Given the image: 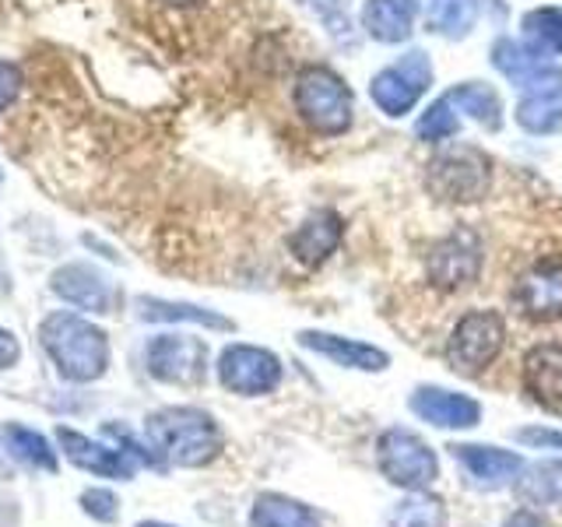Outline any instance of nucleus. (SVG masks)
Returning a JSON list of instances; mask_svg holds the SVG:
<instances>
[{
  "label": "nucleus",
  "mask_w": 562,
  "mask_h": 527,
  "mask_svg": "<svg viewBox=\"0 0 562 527\" xmlns=\"http://www.w3.org/2000/svg\"><path fill=\"white\" fill-rule=\"evenodd\" d=\"M145 436L158 461L172 468H204L225 450V436L215 415L193 408V404H172V408L151 412L145 422Z\"/></svg>",
  "instance_id": "obj_1"
},
{
  "label": "nucleus",
  "mask_w": 562,
  "mask_h": 527,
  "mask_svg": "<svg viewBox=\"0 0 562 527\" xmlns=\"http://www.w3.org/2000/svg\"><path fill=\"white\" fill-rule=\"evenodd\" d=\"M40 345L70 383H95L110 373V334L78 313H49L40 324Z\"/></svg>",
  "instance_id": "obj_2"
},
{
  "label": "nucleus",
  "mask_w": 562,
  "mask_h": 527,
  "mask_svg": "<svg viewBox=\"0 0 562 527\" xmlns=\"http://www.w3.org/2000/svg\"><path fill=\"white\" fill-rule=\"evenodd\" d=\"M376 468L391 485L404 492L429 489L439 479V457L415 429L391 426L376 439Z\"/></svg>",
  "instance_id": "obj_3"
},
{
  "label": "nucleus",
  "mask_w": 562,
  "mask_h": 527,
  "mask_svg": "<svg viewBox=\"0 0 562 527\" xmlns=\"http://www.w3.org/2000/svg\"><path fill=\"white\" fill-rule=\"evenodd\" d=\"M295 110L316 134H345L351 123V92L327 67H306L295 78Z\"/></svg>",
  "instance_id": "obj_4"
},
{
  "label": "nucleus",
  "mask_w": 562,
  "mask_h": 527,
  "mask_svg": "<svg viewBox=\"0 0 562 527\" xmlns=\"http://www.w3.org/2000/svg\"><path fill=\"white\" fill-rule=\"evenodd\" d=\"M506 345V321L496 310H471L464 313L447 338V362L453 373L479 377L482 369L496 362Z\"/></svg>",
  "instance_id": "obj_5"
},
{
  "label": "nucleus",
  "mask_w": 562,
  "mask_h": 527,
  "mask_svg": "<svg viewBox=\"0 0 562 527\" xmlns=\"http://www.w3.org/2000/svg\"><path fill=\"white\" fill-rule=\"evenodd\" d=\"M145 369L158 383L198 386L207 377V345L187 334H155L145 345Z\"/></svg>",
  "instance_id": "obj_6"
},
{
  "label": "nucleus",
  "mask_w": 562,
  "mask_h": 527,
  "mask_svg": "<svg viewBox=\"0 0 562 527\" xmlns=\"http://www.w3.org/2000/svg\"><path fill=\"white\" fill-rule=\"evenodd\" d=\"M281 373H285L281 359L257 345H228L218 356V383L239 397H260L278 391Z\"/></svg>",
  "instance_id": "obj_7"
},
{
  "label": "nucleus",
  "mask_w": 562,
  "mask_h": 527,
  "mask_svg": "<svg viewBox=\"0 0 562 527\" xmlns=\"http://www.w3.org/2000/svg\"><path fill=\"white\" fill-rule=\"evenodd\" d=\"M429 190L443 201H479L488 187V162L474 148L443 152L429 162Z\"/></svg>",
  "instance_id": "obj_8"
},
{
  "label": "nucleus",
  "mask_w": 562,
  "mask_h": 527,
  "mask_svg": "<svg viewBox=\"0 0 562 527\" xmlns=\"http://www.w3.org/2000/svg\"><path fill=\"white\" fill-rule=\"evenodd\" d=\"M482 271V239L471 228H453L429 250V281L436 289L457 292Z\"/></svg>",
  "instance_id": "obj_9"
},
{
  "label": "nucleus",
  "mask_w": 562,
  "mask_h": 527,
  "mask_svg": "<svg viewBox=\"0 0 562 527\" xmlns=\"http://www.w3.org/2000/svg\"><path fill=\"white\" fill-rule=\"evenodd\" d=\"M429 81H432V64L426 60V53L415 49L401 64L383 67L373 78V85H369V96H373V102L386 116H401L418 102Z\"/></svg>",
  "instance_id": "obj_10"
},
{
  "label": "nucleus",
  "mask_w": 562,
  "mask_h": 527,
  "mask_svg": "<svg viewBox=\"0 0 562 527\" xmlns=\"http://www.w3.org/2000/svg\"><path fill=\"white\" fill-rule=\"evenodd\" d=\"M49 289L64 303L78 306L85 313H113L120 306V289L105 278L92 264H64V268L53 271Z\"/></svg>",
  "instance_id": "obj_11"
},
{
  "label": "nucleus",
  "mask_w": 562,
  "mask_h": 527,
  "mask_svg": "<svg viewBox=\"0 0 562 527\" xmlns=\"http://www.w3.org/2000/svg\"><path fill=\"white\" fill-rule=\"evenodd\" d=\"M514 303L527 321H562V260L531 264L514 285Z\"/></svg>",
  "instance_id": "obj_12"
},
{
  "label": "nucleus",
  "mask_w": 562,
  "mask_h": 527,
  "mask_svg": "<svg viewBox=\"0 0 562 527\" xmlns=\"http://www.w3.org/2000/svg\"><path fill=\"white\" fill-rule=\"evenodd\" d=\"M57 444H60V453L70 464L88 471V474H99V479L131 482L134 471L140 468L134 457L123 453L120 447H110V444H102V439H92V436H81L67 426L57 429Z\"/></svg>",
  "instance_id": "obj_13"
},
{
  "label": "nucleus",
  "mask_w": 562,
  "mask_h": 527,
  "mask_svg": "<svg viewBox=\"0 0 562 527\" xmlns=\"http://www.w3.org/2000/svg\"><path fill=\"white\" fill-rule=\"evenodd\" d=\"M447 450L479 489H506V485H514L524 471V457L517 450L482 447V444H453Z\"/></svg>",
  "instance_id": "obj_14"
},
{
  "label": "nucleus",
  "mask_w": 562,
  "mask_h": 527,
  "mask_svg": "<svg viewBox=\"0 0 562 527\" xmlns=\"http://www.w3.org/2000/svg\"><path fill=\"white\" fill-rule=\"evenodd\" d=\"M408 404L422 422H429L436 429H474L482 422L479 401L457 391H443V386H418Z\"/></svg>",
  "instance_id": "obj_15"
},
{
  "label": "nucleus",
  "mask_w": 562,
  "mask_h": 527,
  "mask_svg": "<svg viewBox=\"0 0 562 527\" xmlns=\"http://www.w3.org/2000/svg\"><path fill=\"white\" fill-rule=\"evenodd\" d=\"M520 380L535 404L549 412H562V345L559 341L535 345L520 362Z\"/></svg>",
  "instance_id": "obj_16"
},
{
  "label": "nucleus",
  "mask_w": 562,
  "mask_h": 527,
  "mask_svg": "<svg viewBox=\"0 0 562 527\" xmlns=\"http://www.w3.org/2000/svg\"><path fill=\"white\" fill-rule=\"evenodd\" d=\"M299 345L316 351L330 362H338L345 369H362V373H383L391 366V356L383 348H373L366 341H351V338H338V334L327 330H303L299 334Z\"/></svg>",
  "instance_id": "obj_17"
},
{
  "label": "nucleus",
  "mask_w": 562,
  "mask_h": 527,
  "mask_svg": "<svg viewBox=\"0 0 562 527\" xmlns=\"http://www.w3.org/2000/svg\"><path fill=\"white\" fill-rule=\"evenodd\" d=\"M0 444H4L14 464H22L29 471H43V474L60 471V453L53 450L49 439L43 433L22 426V422H8V426L0 429Z\"/></svg>",
  "instance_id": "obj_18"
},
{
  "label": "nucleus",
  "mask_w": 562,
  "mask_h": 527,
  "mask_svg": "<svg viewBox=\"0 0 562 527\" xmlns=\"http://www.w3.org/2000/svg\"><path fill=\"white\" fill-rule=\"evenodd\" d=\"M338 243H341V218L334 215V211H316V215H310L289 239L295 260L310 264V268L327 260L338 250Z\"/></svg>",
  "instance_id": "obj_19"
},
{
  "label": "nucleus",
  "mask_w": 562,
  "mask_h": 527,
  "mask_svg": "<svg viewBox=\"0 0 562 527\" xmlns=\"http://www.w3.org/2000/svg\"><path fill=\"white\" fill-rule=\"evenodd\" d=\"M250 527H321L316 509L285 492H260L250 506Z\"/></svg>",
  "instance_id": "obj_20"
},
{
  "label": "nucleus",
  "mask_w": 562,
  "mask_h": 527,
  "mask_svg": "<svg viewBox=\"0 0 562 527\" xmlns=\"http://www.w3.org/2000/svg\"><path fill=\"white\" fill-rule=\"evenodd\" d=\"M137 316L148 324H201L211 330H233L236 324L228 316H218L204 306H190V303H169V299H155V295H140L137 299Z\"/></svg>",
  "instance_id": "obj_21"
},
{
  "label": "nucleus",
  "mask_w": 562,
  "mask_h": 527,
  "mask_svg": "<svg viewBox=\"0 0 562 527\" xmlns=\"http://www.w3.org/2000/svg\"><path fill=\"white\" fill-rule=\"evenodd\" d=\"M415 0H369L362 11L366 32L380 43H401L412 32Z\"/></svg>",
  "instance_id": "obj_22"
},
{
  "label": "nucleus",
  "mask_w": 562,
  "mask_h": 527,
  "mask_svg": "<svg viewBox=\"0 0 562 527\" xmlns=\"http://www.w3.org/2000/svg\"><path fill=\"white\" fill-rule=\"evenodd\" d=\"M386 527H450L447 503L432 496L429 489L408 492L401 503L391 506L386 514Z\"/></svg>",
  "instance_id": "obj_23"
},
{
  "label": "nucleus",
  "mask_w": 562,
  "mask_h": 527,
  "mask_svg": "<svg viewBox=\"0 0 562 527\" xmlns=\"http://www.w3.org/2000/svg\"><path fill=\"white\" fill-rule=\"evenodd\" d=\"M524 40H527V49H531L538 60L559 57L562 53V14L555 8L531 11L524 18Z\"/></svg>",
  "instance_id": "obj_24"
},
{
  "label": "nucleus",
  "mask_w": 562,
  "mask_h": 527,
  "mask_svg": "<svg viewBox=\"0 0 562 527\" xmlns=\"http://www.w3.org/2000/svg\"><path fill=\"white\" fill-rule=\"evenodd\" d=\"M447 102L453 105V110L471 113L479 123H485L488 131L499 127L503 105H499V96L492 92V88H485V85H461V88H453V92H447Z\"/></svg>",
  "instance_id": "obj_25"
},
{
  "label": "nucleus",
  "mask_w": 562,
  "mask_h": 527,
  "mask_svg": "<svg viewBox=\"0 0 562 527\" xmlns=\"http://www.w3.org/2000/svg\"><path fill=\"white\" fill-rule=\"evenodd\" d=\"M426 22L443 35H464L474 25V0H429Z\"/></svg>",
  "instance_id": "obj_26"
},
{
  "label": "nucleus",
  "mask_w": 562,
  "mask_h": 527,
  "mask_svg": "<svg viewBox=\"0 0 562 527\" xmlns=\"http://www.w3.org/2000/svg\"><path fill=\"white\" fill-rule=\"evenodd\" d=\"M520 496L531 506H549L555 500V492L562 489V468L559 464H535L527 471V479L517 482Z\"/></svg>",
  "instance_id": "obj_27"
},
{
  "label": "nucleus",
  "mask_w": 562,
  "mask_h": 527,
  "mask_svg": "<svg viewBox=\"0 0 562 527\" xmlns=\"http://www.w3.org/2000/svg\"><path fill=\"white\" fill-rule=\"evenodd\" d=\"M517 120H520V127H527L531 134H549V131H559L562 127V110H559V102L552 96H541L538 92V96L520 102Z\"/></svg>",
  "instance_id": "obj_28"
},
{
  "label": "nucleus",
  "mask_w": 562,
  "mask_h": 527,
  "mask_svg": "<svg viewBox=\"0 0 562 527\" xmlns=\"http://www.w3.org/2000/svg\"><path fill=\"white\" fill-rule=\"evenodd\" d=\"M81 509L99 524H116L120 520V496L113 489H85L81 492Z\"/></svg>",
  "instance_id": "obj_29"
},
{
  "label": "nucleus",
  "mask_w": 562,
  "mask_h": 527,
  "mask_svg": "<svg viewBox=\"0 0 562 527\" xmlns=\"http://www.w3.org/2000/svg\"><path fill=\"white\" fill-rule=\"evenodd\" d=\"M517 444L524 447H538V450H559L562 453V429H541V426H527L514 433Z\"/></svg>",
  "instance_id": "obj_30"
},
{
  "label": "nucleus",
  "mask_w": 562,
  "mask_h": 527,
  "mask_svg": "<svg viewBox=\"0 0 562 527\" xmlns=\"http://www.w3.org/2000/svg\"><path fill=\"white\" fill-rule=\"evenodd\" d=\"M22 70L11 60H0V110H8V105L22 96Z\"/></svg>",
  "instance_id": "obj_31"
},
{
  "label": "nucleus",
  "mask_w": 562,
  "mask_h": 527,
  "mask_svg": "<svg viewBox=\"0 0 562 527\" xmlns=\"http://www.w3.org/2000/svg\"><path fill=\"white\" fill-rule=\"evenodd\" d=\"M18 359H22V345H18V338L8 327H0V373L11 369Z\"/></svg>",
  "instance_id": "obj_32"
},
{
  "label": "nucleus",
  "mask_w": 562,
  "mask_h": 527,
  "mask_svg": "<svg viewBox=\"0 0 562 527\" xmlns=\"http://www.w3.org/2000/svg\"><path fill=\"white\" fill-rule=\"evenodd\" d=\"M503 527H552V524L544 520L541 514H535V509H517L514 517H506Z\"/></svg>",
  "instance_id": "obj_33"
},
{
  "label": "nucleus",
  "mask_w": 562,
  "mask_h": 527,
  "mask_svg": "<svg viewBox=\"0 0 562 527\" xmlns=\"http://www.w3.org/2000/svg\"><path fill=\"white\" fill-rule=\"evenodd\" d=\"M11 271L4 268V264H0V299H4V295H11Z\"/></svg>",
  "instance_id": "obj_34"
},
{
  "label": "nucleus",
  "mask_w": 562,
  "mask_h": 527,
  "mask_svg": "<svg viewBox=\"0 0 562 527\" xmlns=\"http://www.w3.org/2000/svg\"><path fill=\"white\" fill-rule=\"evenodd\" d=\"M137 527H172V524H162V520H140Z\"/></svg>",
  "instance_id": "obj_35"
},
{
  "label": "nucleus",
  "mask_w": 562,
  "mask_h": 527,
  "mask_svg": "<svg viewBox=\"0 0 562 527\" xmlns=\"http://www.w3.org/2000/svg\"><path fill=\"white\" fill-rule=\"evenodd\" d=\"M169 4H176V8H190V4H201V0H169Z\"/></svg>",
  "instance_id": "obj_36"
}]
</instances>
